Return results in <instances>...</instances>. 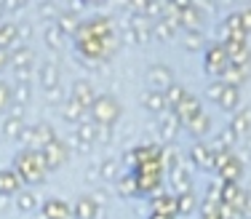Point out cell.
I'll list each match as a JSON object with an SVG mask.
<instances>
[{
  "instance_id": "23",
  "label": "cell",
  "mask_w": 251,
  "mask_h": 219,
  "mask_svg": "<svg viewBox=\"0 0 251 219\" xmlns=\"http://www.w3.org/2000/svg\"><path fill=\"white\" fill-rule=\"evenodd\" d=\"M184 131H187L195 142L206 139L208 134H211V115H208V112H201V115L190 118V121L184 123Z\"/></svg>"
},
{
  "instance_id": "58",
  "label": "cell",
  "mask_w": 251,
  "mask_h": 219,
  "mask_svg": "<svg viewBox=\"0 0 251 219\" xmlns=\"http://www.w3.org/2000/svg\"><path fill=\"white\" fill-rule=\"evenodd\" d=\"M246 219H251V200H249V209H246Z\"/></svg>"
},
{
  "instance_id": "32",
  "label": "cell",
  "mask_w": 251,
  "mask_h": 219,
  "mask_svg": "<svg viewBox=\"0 0 251 219\" xmlns=\"http://www.w3.org/2000/svg\"><path fill=\"white\" fill-rule=\"evenodd\" d=\"M246 78H249V70L235 67V64H227V67L222 70V75H219V80H222V83H227V86H238V88L246 83Z\"/></svg>"
},
{
  "instance_id": "15",
  "label": "cell",
  "mask_w": 251,
  "mask_h": 219,
  "mask_svg": "<svg viewBox=\"0 0 251 219\" xmlns=\"http://www.w3.org/2000/svg\"><path fill=\"white\" fill-rule=\"evenodd\" d=\"M40 219H73V206L62 198H49L40 203Z\"/></svg>"
},
{
  "instance_id": "45",
  "label": "cell",
  "mask_w": 251,
  "mask_h": 219,
  "mask_svg": "<svg viewBox=\"0 0 251 219\" xmlns=\"http://www.w3.org/2000/svg\"><path fill=\"white\" fill-rule=\"evenodd\" d=\"M64 142H67L70 152H80V155H88V152H91V147H94V145H88V142H83L77 134H70Z\"/></svg>"
},
{
  "instance_id": "53",
  "label": "cell",
  "mask_w": 251,
  "mask_h": 219,
  "mask_svg": "<svg viewBox=\"0 0 251 219\" xmlns=\"http://www.w3.org/2000/svg\"><path fill=\"white\" fill-rule=\"evenodd\" d=\"M86 176H88V182H101V174H99V163H91V166H88Z\"/></svg>"
},
{
  "instance_id": "8",
  "label": "cell",
  "mask_w": 251,
  "mask_h": 219,
  "mask_svg": "<svg viewBox=\"0 0 251 219\" xmlns=\"http://www.w3.org/2000/svg\"><path fill=\"white\" fill-rule=\"evenodd\" d=\"M38 83H40V88L46 91V97H49V94L62 91V70H59V64L53 62V59L40 62V67H38Z\"/></svg>"
},
{
  "instance_id": "16",
  "label": "cell",
  "mask_w": 251,
  "mask_h": 219,
  "mask_svg": "<svg viewBox=\"0 0 251 219\" xmlns=\"http://www.w3.org/2000/svg\"><path fill=\"white\" fill-rule=\"evenodd\" d=\"M190 171H193V166H190L187 161L179 163L174 171H169V185H171V190H174V195H179V193H190V190H193V179H190Z\"/></svg>"
},
{
  "instance_id": "4",
  "label": "cell",
  "mask_w": 251,
  "mask_h": 219,
  "mask_svg": "<svg viewBox=\"0 0 251 219\" xmlns=\"http://www.w3.org/2000/svg\"><path fill=\"white\" fill-rule=\"evenodd\" d=\"M243 161L238 158L235 150L230 152H214V174H217V179L222 182H241L243 176Z\"/></svg>"
},
{
  "instance_id": "50",
  "label": "cell",
  "mask_w": 251,
  "mask_h": 219,
  "mask_svg": "<svg viewBox=\"0 0 251 219\" xmlns=\"http://www.w3.org/2000/svg\"><path fill=\"white\" fill-rule=\"evenodd\" d=\"M147 3H150V0H126V5H128V8L134 11V14H145Z\"/></svg>"
},
{
  "instance_id": "36",
  "label": "cell",
  "mask_w": 251,
  "mask_h": 219,
  "mask_svg": "<svg viewBox=\"0 0 251 219\" xmlns=\"http://www.w3.org/2000/svg\"><path fill=\"white\" fill-rule=\"evenodd\" d=\"M75 134H77V137H80L83 142L94 145V142H97V137H99V126L91 121V118H83V121L75 126Z\"/></svg>"
},
{
  "instance_id": "28",
  "label": "cell",
  "mask_w": 251,
  "mask_h": 219,
  "mask_svg": "<svg viewBox=\"0 0 251 219\" xmlns=\"http://www.w3.org/2000/svg\"><path fill=\"white\" fill-rule=\"evenodd\" d=\"M176 19H179V27H182V32H184V29H201V24H203V11L195 8V5H190V8L179 11Z\"/></svg>"
},
{
  "instance_id": "24",
  "label": "cell",
  "mask_w": 251,
  "mask_h": 219,
  "mask_svg": "<svg viewBox=\"0 0 251 219\" xmlns=\"http://www.w3.org/2000/svg\"><path fill=\"white\" fill-rule=\"evenodd\" d=\"M80 22H83L80 11H73V8L59 11V16H56V24H59V29H62L67 38H75V32L80 29Z\"/></svg>"
},
{
  "instance_id": "27",
  "label": "cell",
  "mask_w": 251,
  "mask_h": 219,
  "mask_svg": "<svg viewBox=\"0 0 251 219\" xmlns=\"http://www.w3.org/2000/svg\"><path fill=\"white\" fill-rule=\"evenodd\" d=\"M208 145H211V150H214V152H230V150H235L238 137L232 134V128H230V126H225L222 131L217 134V137L208 142Z\"/></svg>"
},
{
  "instance_id": "57",
  "label": "cell",
  "mask_w": 251,
  "mask_h": 219,
  "mask_svg": "<svg viewBox=\"0 0 251 219\" xmlns=\"http://www.w3.org/2000/svg\"><path fill=\"white\" fill-rule=\"evenodd\" d=\"M3 211H5V198L0 195V214H3Z\"/></svg>"
},
{
  "instance_id": "22",
  "label": "cell",
  "mask_w": 251,
  "mask_h": 219,
  "mask_svg": "<svg viewBox=\"0 0 251 219\" xmlns=\"http://www.w3.org/2000/svg\"><path fill=\"white\" fill-rule=\"evenodd\" d=\"M217 107L222 112H227V115L238 112V110H241V88H238V86H227V83H225L222 94H219V99H217Z\"/></svg>"
},
{
  "instance_id": "54",
  "label": "cell",
  "mask_w": 251,
  "mask_h": 219,
  "mask_svg": "<svg viewBox=\"0 0 251 219\" xmlns=\"http://www.w3.org/2000/svg\"><path fill=\"white\" fill-rule=\"evenodd\" d=\"M193 5L201 11H214V0H193Z\"/></svg>"
},
{
  "instance_id": "13",
  "label": "cell",
  "mask_w": 251,
  "mask_h": 219,
  "mask_svg": "<svg viewBox=\"0 0 251 219\" xmlns=\"http://www.w3.org/2000/svg\"><path fill=\"white\" fill-rule=\"evenodd\" d=\"M70 99H75V102L88 112V107H91L94 99H97V88H94V83H91V80L77 78V80L73 83V88H70Z\"/></svg>"
},
{
  "instance_id": "42",
  "label": "cell",
  "mask_w": 251,
  "mask_h": 219,
  "mask_svg": "<svg viewBox=\"0 0 251 219\" xmlns=\"http://www.w3.org/2000/svg\"><path fill=\"white\" fill-rule=\"evenodd\" d=\"M29 99H32V83H25V80H16V86H14V102H19V104H29Z\"/></svg>"
},
{
  "instance_id": "55",
  "label": "cell",
  "mask_w": 251,
  "mask_h": 219,
  "mask_svg": "<svg viewBox=\"0 0 251 219\" xmlns=\"http://www.w3.org/2000/svg\"><path fill=\"white\" fill-rule=\"evenodd\" d=\"M11 64V56H8V49H0V73Z\"/></svg>"
},
{
  "instance_id": "10",
  "label": "cell",
  "mask_w": 251,
  "mask_h": 219,
  "mask_svg": "<svg viewBox=\"0 0 251 219\" xmlns=\"http://www.w3.org/2000/svg\"><path fill=\"white\" fill-rule=\"evenodd\" d=\"M182 121L174 115V112H163V115L158 118V139L160 145H174V142L179 139V134H182Z\"/></svg>"
},
{
  "instance_id": "56",
  "label": "cell",
  "mask_w": 251,
  "mask_h": 219,
  "mask_svg": "<svg viewBox=\"0 0 251 219\" xmlns=\"http://www.w3.org/2000/svg\"><path fill=\"white\" fill-rule=\"evenodd\" d=\"M147 219H171V217H163V214H150Z\"/></svg>"
},
{
  "instance_id": "29",
  "label": "cell",
  "mask_w": 251,
  "mask_h": 219,
  "mask_svg": "<svg viewBox=\"0 0 251 219\" xmlns=\"http://www.w3.org/2000/svg\"><path fill=\"white\" fill-rule=\"evenodd\" d=\"M19 46V27L16 22H0V49H14Z\"/></svg>"
},
{
  "instance_id": "39",
  "label": "cell",
  "mask_w": 251,
  "mask_h": 219,
  "mask_svg": "<svg viewBox=\"0 0 251 219\" xmlns=\"http://www.w3.org/2000/svg\"><path fill=\"white\" fill-rule=\"evenodd\" d=\"M179 163H184L179 147H176V145H163V169H166V171H174Z\"/></svg>"
},
{
  "instance_id": "40",
  "label": "cell",
  "mask_w": 251,
  "mask_h": 219,
  "mask_svg": "<svg viewBox=\"0 0 251 219\" xmlns=\"http://www.w3.org/2000/svg\"><path fill=\"white\" fill-rule=\"evenodd\" d=\"M163 94H166V102H169V110H176V104L187 97V88H184L182 83H174V86H169Z\"/></svg>"
},
{
  "instance_id": "33",
  "label": "cell",
  "mask_w": 251,
  "mask_h": 219,
  "mask_svg": "<svg viewBox=\"0 0 251 219\" xmlns=\"http://www.w3.org/2000/svg\"><path fill=\"white\" fill-rule=\"evenodd\" d=\"M62 118H64L67 123H73V126H77V123H80L83 118H86V110H83L80 104L75 102V99H70V97H67V99L62 102Z\"/></svg>"
},
{
  "instance_id": "48",
  "label": "cell",
  "mask_w": 251,
  "mask_h": 219,
  "mask_svg": "<svg viewBox=\"0 0 251 219\" xmlns=\"http://www.w3.org/2000/svg\"><path fill=\"white\" fill-rule=\"evenodd\" d=\"M29 0H0V5H3V11H22Z\"/></svg>"
},
{
  "instance_id": "59",
  "label": "cell",
  "mask_w": 251,
  "mask_h": 219,
  "mask_svg": "<svg viewBox=\"0 0 251 219\" xmlns=\"http://www.w3.org/2000/svg\"><path fill=\"white\" fill-rule=\"evenodd\" d=\"M3 14H5V11H3V5H0V22H3Z\"/></svg>"
},
{
  "instance_id": "1",
  "label": "cell",
  "mask_w": 251,
  "mask_h": 219,
  "mask_svg": "<svg viewBox=\"0 0 251 219\" xmlns=\"http://www.w3.org/2000/svg\"><path fill=\"white\" fill-rule=\"evenodd\" d=\"M11 169L22 176V182L27 185H43L46 176H49V169L43 163V155L38 150H19L11 161Z\"/></svg>"
},
{
  "instance_id": "5",
  "label": "cell",
  "mask_w": 251,
  "mask_h": 219,
  "mask_svg": "<svg viewBox=\"0 0 251 219\" xmlns=\"http://www.w3.org/2000/svg\"><path fill=\"white\" fill-rule=\"evenodd\" d=\"M53 137H56V131L51 128V123L40 121V123H32V126H25V131L19 137V145H22V150H38L40 152Z\"/></svg>"
},
{
  "instance_id": "7",
  "label": "cell",
  "mask_w": 251,
  "mask_h": 219,
  "mask_svg": "<svg viewBox=\"0 0 251 219\" xmlns=\"http://www.w3.org/2000/svg\"><path fill=\"white\" fill-rule=\"evenodd\" d=\"M40 155H43V163H46V169H49V174H51V171L62 169V166L67 163V158H70V147H67V142H64V139L53 137L49 145H46L43 150H40Z\"/></svg>"
},
{
  "instance_id": "49",
  "label": "cell",
  "mask_w": 251,
  "mask_h": 219,
  "mask_svg": "<svg viewBox=\"0 0 251 219\" xmlns=\"http://www.w3.org/2000/svg\"><path fill=\"white\" fill-rule=\"evenodd\" d=\"M19 43H27L29 38H32V24H29V22H19Z\"/></svg>"
},
{
  "instance_id": "47",
  "label": "cell",
  "mask_w": 251,
  "mask_h": 219,
  "mask_svg": "<svg viewBox=\"0 0 251 219\" xmlns=\"http://www.w3.org/2000/svg\"><path fill=\"white\" fill-rule=\"evenodd\" d=\"M222 88H225V83L219 78H214V83H208V88H206V97L211 99V102H217L219 94H222Z\"/></svg>"
},
{
  "instance_id": "44",
  "label": "cell",
  "mask_w": 251,
  "mask_h": 219,
  "mask_svg": "<svg viewBox=\"0 0 251 219\" xmlns=\"http://www.w3.org/2000/svg\"><path fill=\"white\" fill-rule=\"evenodd\" d=\"M123 40H126L128 46H145L147 40H150V35L139 32V29H134V27H126V29H123Z\"/></svg>"
},
{
  "instance_id": "11",
  "label": "cell",
  "mask_w": 251,
  "mask_h": 219,
  "mask_svg": "<svg viewBox=\"0 0 251 219\" xmlns=\"http://www.w3.org/2000/svg\"><path fill=\"white\" fill-rule=\"evenodd\" d=\"M147 80H150V86L155 88V91H166L169 86L176 83L174 70H171L169 64H163V62H155V64L147 67Z\"/></svg>"
},
{
  "instance_id": "6",
  "label": "cell",
  "mask_w": 251,
  "mask_h": 219,
  "mask_svg": "<svg viewBox=\"0 0 251 219\" xmlns=\"http://www.w3.org/2000/svg\"><path fill=\"white\" fill-rule=\"evenodd\" d=\"M227 64H230V54H227V49L222 43L214 40V43H208L206 49H203V70H206V75L219 78Z\"/></svg>"
},
{
  "instance_id": "34",
  "label": "cell",
  "mask_w": 251,
  "mask_h": 219,
  "mask_svg": "<svg viewBox=\"0 0 251 219\" xmlns=\"http://www.w3.org/2000/svg\"><path fill=\"white\" fill-rule=\"evenodd\" d=\"M182 46L187 51H203L206 49V35L201 32V29H184L182 32Z\"/></svg>"
},
{
  "instance_id": "18",
  "label": "cell",
  "mask_w": 251,
  "mask_h": 219,
  "mask_svg": "<svg viewBox=\"0 0 251 219\" xmlns=\"http://www.w3.org/2000/svg\"><path fill=\"white\" fill-rule=\"evenodd\" d=\"M101 211V203L94 195H80L73 203V219H97Z\"/></svg>"
},
{
  "instance_id": "52",
  "label": "cell",
  "mask_w": 251,
  "mask_h": 219,
  "mask_svg": "<svg viewBox=\"0 0 251 219\" xmlns=\"http://www.w3.org/2000/svg\"><path fill=\"white\" fill-rule=\"evenodd\" d=\"M112 128H115V126H99L97 142H112Z\"/></svg>"
},
{
  "instance_id": "43",
  "label": "cell",
  "mask_w": 251,
  "mask_h": 219,
  "mask_svg": "<svg viewBox=\"0 0 251 219\" xmlns=\"http://www.w3.org/2000/svg\"><path fill=\"white\" fill-rule=\"evenodd\" d=\"M163 14H166V0H150L147 3V8H145V16L150 22H158V19H163Z\"/></svg>"
},
{
  "instance_id": "37",
  "label": "cell",
  "mask_w": 251,
  "mask_h": 219,
  "mask_svg": "<svg viewBox=\"0 0 251 219\" xmlns=\"http://www.w3.org/2000/svg\"><path fill=\"white\" fill-rule=\"evenodd\" d=\"M22 131H25V118L5 115V121H3V137H5V139H16V142H19Z\"/></svg>"
},
{
  "instance_id": "30",
  "label": "cell",
  "mask_w": 251,
  "mask_h": 219,
  "mask_svg": "<svg viewBox=\"0 0 251 219\" xmlns=\"http://www.w3.org/2000/svg\"><path fill=\"white\" fill-rule=\"evenodd\" d=\"M43 40H46V46H49L51 51H62V46H64V40H67V35L59 29L56 22H49V24H46V32H43Z\"/></svg>"
},
{
  "instance_id": "3",
  "label": "cell",
  "mask_w": 251,
  "mask_h": 219,
  "mask_svg": "<svg viewBox=\"0 0 251 219\" xmlns=\"http://www.w3.org/2000/svg\"><path fill=\"white\" fill-rule=\"evenodd\" d=\"M121 115H123V104L112 94H97L94 104L88 107V118L97 126H115L121 121Z\"/></svg>"
},
{
  "instance_id": "12",
  "label": "cell",
  "mask_w": 251,
  "mask_h": 219,
  "mask_svg": "<svg viewBox=\"0 0 251 219\" xmlns=\"http://www.w3.org/2000/svg\"><path fill=\"white\" fill-rule=\"evenodd\" d=\"M150 214H163V217H171V219L179 217L176 214V195L166 193V190L150 195Z\"/></svg>"
},
{
  "instance_id": "46",
  "label": "cell",
  "mask_w": 251,
  "mask_h": 219,
  "mask_svg": "<svg viewBox=\"0 0 251 219\" xmlns=\"http://www.w3.org/2000/svg\"><path fill=\"white\" fill-rule=\"evenodd\" d=\"M38 11H40V16H43L46 22H56V16H59L56 0H43V3L38 5Z\"/></svg>"
},
{
  "instance_id": "41",
  "label": "cell",
  "mask_w": 251,
  "mask_h": 219,
  "mask_svg": "<svg viewBox=\"0 0 251 219\" xmlns=\"http://www.w3.org/2000/svg\"><path fill=\"white\" fill-rule=\"evenodd\" d=\"M11 104H14V86L0 80V115H5L11 110Z\"/></svg>"
},
{
  "instance_id": "38",
  "label": "cell",
  "mask_w": 251,
  "mask_h": 219,
  "mask_svg": "<svg viewBox=\"0 0 251 219\" xmlns=\"http://www.w3.org/2000/svg\"><path fill=\"white\" fill-rule=\"evenodd\" d=\"M99 174H101V182H115L121 176V161L118 158H104L99 163Z\"/></svg>"
},
{
  "instance_id": "26",
  "label": "cell",
  "mask_w": 251,
  "mask_h": 219,
  "mask_svg": "<svg viewBox=\"0 0 251 219\" xmlns=\"http://www.w3.org/2000/svg\"><path fill=\"white\" fill-rule=\"evenodd\" d=\"M115 195L118 198H136V179H134V171H128L126 169L121 176H118L115 182Z\"/></svg>"
},
{
  "instance_id": "19",
  "label": "cell",
  "mask_w": 251,
  "mask_h": 219,
  "mask_svg": "<svg viewBox=\"0 0 251 219\" xmlns=\"http://www.w3.org/2000/svg\"><path fill=\"white\" fill-rule=\"evenodd\" d=\"M227 126L232 128V134L238 137V142L249 139L251 137V107H241L238 112H232V118H230Z\"/></svg>"
},
{
  "instance_id": "31",
  "label": "cell",
  "mask_w": 251,
  "mask_h": 219,
  "mask_svg": "<svg viewBox=\"0 0 251 219\" xmlns=\"http://www.w3.org/2000/svg\"><path fill=\"white\" fill-rule=\"evenodd\" d=\"M198 206H201V200L195 198V193L190 190V193H179L176 195V214L179 217H190V214H195L198 211Z\"/></svg>"
},
{
  "instance_id": "35",
  "label": "cell",
  "mask_w": 251,
  "mask_h": 219,
  "mask_svg": "<svg viewBox=\"0 0 251 219\" xmlns=\"http://www.w3.org/2000/svg\"><path fill=\"white\" fill-rule=\"evenodd\" d=\"M14 203H16V209H19L22 214H29V211H35L40 206V200H38V195H35L32 190H27V187H25V190L14 198Z\"/></svg>"
},
{
  "instance_id": "20",
  "label": "cell",
  "mask_w": 251,
  "mask_h": 219,
  "mask_svg": "<svg viewBox=\"0 0 251 219\" xmlns=\"http://www.w3.org/2000/svg\"><path fill=\"white\" fill-rule=\"evenodd\" d=\"M11 56V67L14 70H35V51L27 43H19L8 51Z\"/></svg>"
},
{
  "instance_id": "21",
  "label": "cell",
  "mask_w": 251,
  "mask_h": 219,
  "mask_svg": "<svg viewBox=\"0 0 251 219\" xmlns=\"http://www.w3.org/2000/svg\"><path fill=\"white\" fill-rule=\"evenodd\" d=\"M171 112H174L179 121H182V126H184V123H187L190 118L201 115V112H203V104H201V99L195 97V94H190V91H187V97H184L182 102L176 104V110H171Z\"/></svg>"
},
{
  "instance_id": "51",
  "label": "cell",
  "mask_w": 251,
  "mask_h": 219,
  "mask_svg": "<svg viewBox=\"0 0 251 219\" xmlns=\"http://www.w3.org/2000/svg\"><path fill=\"white\" fill-rule=\"evenodd\" d=\"M241 14V22H243V29H246V35L251 32V5H246L243 11H238Z\"/></svg>"
},
{
  "instance_id": "2",
  "label": "cell",
  "mask_w": 251,
  "mask_h": 219,
  "mask_svg": "<svg viewBox=\"0 0 251 219\" xmlns=\"http://www.w3.org/2000/svg\"><path fill=\"white\" fill-rule=\"evenodd\" d=\"M134 179H136V198H150V195L163 190V179H166V169L163 161H145L134 169Z\"/></svg>"
},
{
  "instance_id": "17",
  "label": "cell",
  "mask_w": 251,
  "mask_h": 219,
  "mask_svg": "<svg viewBox=\"0 0 251 219\" xmlns=\"http://www.w3.org/2000/svg\"><path fill=\"white\" fill-rule=\"evenodd\" d=\"M25 190V182L14 169H0V195L3 198H16Z\"/></svg>"
},
{
  "instance_id": "25",
  "label": "cell",
  "mask_w": 251,
  "mask_h": 219,
  "mask_svg": "<svg viewBox=\"0 0 251 219\" xmlns=\"http://www.w3.org/2000/svg\"><path fill=\"white\" fill-rule=\"evenodd\" d=\"M142 107L147 112H152V115H163V112H169V102H166V94L163 91H145V97H142Z\"/></svg>"
},
{
  "instance_id": "9",
  "label": "cell",
  "mask_w": 251,
  "mask_h": 219,
  "mask_svg": "<svg viewBox=\"0 0 251 219\" xmlns=\"http://www.w3.org/2000/svg\"><path fill=\"white\" fill-rule=\"evenodd\" d=\"M187 163L193 166V169H198V171H214V150H211V145L208 142H193V147H190V152H187Z\"/></svg>"
},
{
  "instance_id": "14",
  "label": "cell",
  "mask_w": 251,
  "mask_h": 219,
  "mask_svg": "<svg viewBox=\"0 0 251 219\" xmlns=\"http://www.w3.org/2000/svg\"><path fill=\"white\" fill-rule=\"evenodd\" d=\"M182 32V27H179V19L176 16H163V19L152 22V38L160 40V43H169V40H174L176 35Z\"/></svg>"
}]
</instances>
